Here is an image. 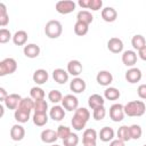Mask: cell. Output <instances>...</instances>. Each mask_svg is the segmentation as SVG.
Wrapping results in <instances>:
<instances>
[{
    "label": "cell",
    "instance_id": "d6a6232c",
    "mask_svg": "<svg viewBox=\"0 0 146 146\" xmlns=\"http://www.w3.org/2000/svg\"><path fill=\"white\" fill-rule=\"evenodd\" d=\"M116 136H117V139H121L123 140L124 143L125 141H129L131 139V136H130V128L128 125H122L119 128L117 132H116Z\"/></svg>",
    "mask_w": 146,
    "mask_h": 146
},
{
    "label": "cell",
    "instance_id": "e575fe53",
    "mask_svg": "<svg viewBox=\"0 0 146 146\" xmlns=\"http://www.w3.org/2000/svg\"><path fill=\"white\" fill-rule=\"evenodd\" d=\"M88 31H89V25H87V24H84L82 22H78V21L75 22V24H74V33L76 35L83 36V35H86L88 33Z\"/></svg>",
    "mask_w": 146,
    "mask_h": 146
},
{
    "label": "cell",
    "instance_id": "4fadbf2b",
    "mask_svg": "<svg viewBox=\"0 0 146 146\" xmlns=\"http://www.w3.org/2000/svg\"><path fill=\"white\" fill-rule=\"evenodd\" d=\"M78 5L83 9H91L94 11H97L102 9L103 1L102 0H79Z\"/></svg>",
    "mask_w": 146,
    "mask_h": 146
},
{
    "label": "cell",
    "instance_id": "ac0fdd59",
    "mask_svg": "<svg viewBox=\"0 0 146 146\" xmlns=\"http://www.w3.org/2000/svg\"><path fill=\"white\" fill-rule=\"evenodd\" d=\"M21 100H22V97L18 94H10V95H8L6 100L3 102V105L8 110H17Z\"/></svg>",
    "mask_w": 146,
    "mask_h": 146
},
{
    "label": "cell",
    "instance_id": "bcb514c9",
    "mask_svg": "<svg viewBox=\"0 0 146 146\" xmlns=\"http://www.w3.org/2000/svg\"><path fill=\"white\" fill-rule=\"evenodd\" d=\"M110 146H125V143L121 139H113L110 143Z\"/></svg>",
    "mask_w": 146,
    "mask_h": 146
},
{
    "label": "cell",
    "instance_id": "2e32d148",
    "mask_svg": "<svg viewBox=\"0 0 146 146\" xmlns=\"http://www.w3.org/2000/svg\"><path fill=\"white\" fill-rule=\"evenodd\" d=\"M122 63L128 67H133L137 63V52L135 50H125L122 54Z\"/></svg>",
    "mask_w": 146,
    "mask_h": 146
},
{
    "label": "cell",
    "instance_id": "e0dca14e",
    "mask_svg": "<svg viewBox=\"0 0 146 146\" xmlns=\"http://www.w3.org/2000/svg\"><path fill=\"white\" fill-rule=\"evenodd\" d=\"M41 140L44 143V144H55L58 139V135H57V131L52 130V129H44L41 135Z\"/></svg>",
    "mask_w": 146,
    "mask_h": 146
},
{
    "label": "cell",
    "instance_id": "ee69618b",
    "mask_svg": "<svg viewBox=\"0 0 146 146\" xmlns=\"http://www.w3.org/2000/svg\"><path fill=\"white\" fill-rule=\"evenodd\" d=\"M137 94L139 96V98L141 99H146V84L143 83L137 88Z\"/></svg>",
    "mask_w": 146,
    "mask_h": 146
},
{
    "label": "cell",
    "instance_id": "52a82bcc",
    "mask_svg": "<svg viewBox=\"0 0 146 146\" xmlns=\"http://www.w3.org/2000/svg\"><path fill=\"white\" fill-rule=\"evenodd\" d=\"M62 106L68 112H73V111L75 112L79 108V99L74 95H71V94L65 95L62 100Z\"/></svg>",
    "mask_w": 146,
    "mask_h": 146
},
{
    "label": "cell",
    "instance_id": "ab89813d",
    "mask_svg": "<svg viewBox=\"0 0 146 146\" xmlns=\"http://www.w3.org/2000/svg\"><path fill=\"white\" fill-rule=\"evenodd\" d=\"M106 116V108L105 106H99L95 110H92V117L96 121H102Z\"/></svg>",
    "mask_w": 146,
    "mask_h": 146
},
{
    "label": "cell",
    "instance_id": "603a6c76",
    "mask_svg": "<svg viewBox=\"0 0 146 146\" xmlns=\"http://www.w3.org/2000/svg\"><path fill=\"white\" fill-rule=\"evenodd\" d=\"M114 136H115V132H114L113 128H111V127H104L98 132V138L104 143L112 141L114 139Z\"/></svg>",
    "mask_w": 146,
    "mask_h": 146
},
{
    "label": "cell",
    "instance_id": "d590c367",
    "mask_svg": "<svg viewBox=\"0 0 146 146\" xmlns=\"http://www.w3.org/2000/svg\"><path fill=\"white\" fill-rule=\"evenodd\" d=\"M9 23V15L7 13V8L5 3H0V26H6Z\"/></svg>",
    "mask_w": 146,
    "mask_h": 146
},
{
    "label": "cell",
    "instance_id": "ba28073f",
    "mask_svg": "<svg viewBox=\"0 0 146 146\" xmlns=\"http://www.w3.org/2000/svg\"><path fill=\"white\" fill-rule=\"evenodd\" d=\"M97 138H98V133L95 129L88 128L83 131L82 135V144L83 146H96L97 144Z\"/></svg>",
    "mask_w": 146,
    "mask_h": 146
},
{
    "label": "cell",
    "instance_id": "1f68e13d",
    "mask_svg": "<svg viewBox=\"0 0 146 146\" xmlns=\"http://www.w3.org/2000/svg\"><path fill=\"white\" fill-rule=\"evenodd\" d=\"M34 103H35V100L32 99L31 97H24V98H22V100H21V103H19L17 108L32 112L34 110Z\"/></svg>",
    "mask_w": 146,
    "mask_h": 146
},
{
    "label": "cell",
    "instance_id": "836d02e7",
    "mask_svg": "<svg viewBox=\"0 0 146 146\" xmlns=\"http://www.w3.org/2000/svg\"><path fill=\"white\" fill-rule=\"evenodd\" d=\"M44 90L39 87V86H35V87H32L31 90H30V97L34 100H40V99H44Z\"/></svg>",
    "mask_w": 146,
    "mask_h": 146
},
{
    "label": "cell",
    "instance_id": "cb8c5ba5",
    "mask_svg": "<svg viewBox=\"0 0 146 146\" xmlns=\"http://www.w3.org/2000/svg\"><path fill=\"white\" fill-rule=\"evenodd\" d=\"M32 79H33V81H34L36 84L40 86V84H43V83H46V82L48 81L49 74H48V72H47L46 70L39 68V70H35V71H34L33 75H32Z\"/></svg>",
    "mask_w": 146,
    "mask_h": 146
},
{
    "label": "cell",
    "instance_id": "c3c4849f",
    "mask_svg": "<svg viewBox=\"0 0 146 146\" xmlns=\"http://www.w3.org/2000/svg\"><path fill=\"white\" fill-rule=\"evenodd\" d=\"M0 110H1V114H0V115H1V116H3V113H5V107H3V105H1V106H0Z\"/></svg>",
    "mask_w": 146,
    "mask_h": 146
},
{
    "label": "cell",
    "instance_id": "83f0119b",
    "mask_svg": "<svg viewBox=\"0 0 146 146\" xmlns=\"http://www.w3.org/2000/svg\"><path fill=\"white\" fill-rule=\"evenodd\" d=\"M121 96V92L115 87H107L104 90V98L107 100H116Z\"/></svg>",
    "mask_w": 146,
    "mask_h": 146
},
{
    "label": "cell",
    "instance_id": "f35d334b",
    "mask_svg": "<svg viewBox=\"0 0 146 146\" xmlns=\"http://www.w3.org/2000/svg\"><path fill=\"white\" fill-rule=\"evenodd\" d=\"M130 128V136H131V139H135V140H138L141 135H143V129L140 125L138 124H132L129 127Z\"/></svg>",
    "mask_w": 146,
    "mask_h": 146
},
{
    "label": "cell",
    "instance_id": "9c48e42d",
    "mask_svg": "<svg viewBox=\"0 0 146 146\" xmlns=\"http://www.w3.org/2000/svg\"><path fill=\"white\" fill-rule=\"evenodd\" d=\"M96 81L99 86H103V87H108L112 82H113V75L110 71H106V70H103V71H99L96 75Z\"/></svg>",
    "mask_w": 146,
    "mask_h": 146
},
{
    "label": "cell",
    "instance_id": "d4e9b609",
    "mask_svg": "<svg viewBox=\"0 0 146 146\" xmlns=\"http://www.w3.org/2000/svg\"><path fill=\"white\" fill-rule=\"evenodd\" d=\"M105 104V99L103 96L98 95V94H92L91 96H89L88 98V105L91 110H95L99 106H104Z\"/></svg>",
    "mask_w": 146,
    "mask_h": 146
},
{
    "label": "cell",
    "instance_id": "ffe728a7",
    "mask_svg": "<svg viewBox=\"0 0 146 146\" xmlns=\"http://www.w3.org/2000/svg\"><path fill=\"white\" fill-rule=\"evenodd\" d=\"M40 51H41L40 47L35 43H27L24 46L23 49V52L27 58H36L40 55Z\"/></svg>",
    "mask_w": 146,
    "mask_h": 146
},
{
    "label": "cell",
    "instance_id": "8992f818",
    "mask_svg": "<svg viewBox=\"0 0 146 146\" xmlns=\"http://www.w3.org/2000/svg\"><path fill=\"white\" fill-rule=\"evenodd\" d=\"M75 7H76V3L72 0H60V1L56 2V5H55L56 11L62 15H66V14L74 11Z\"/></svg>",
    "mask_w": 146,
    "mask_h": 146
},
{
    "label": "cell",
    "instance_id": "9a60e30c",
    "mask_svg": "<svg viewBox=\"0 0 146 146\" xmlns=\"http://www.w3.org/2000/svg\"><path fill=\"white\" fill-rule=\"evenodd\" d=\"M49 117L54 121H62L65 117V108L62 105H54L49 111Z\"/></svg>",
    "mask_w": 146,
    "mask_h": 146
},
{
    "label": "cell",
    "instance_id": "f6af8a7d",
    "mask_svg": "<svg viewBox=\"0 0 146 146\" xmlns=\"http://www.w3.org/2000/svg\"><path fill=\"white\" fill-rule=\"evenodd\" d=\"M8 95L9 94H7V91H6V89L3 88V87H1L0 88V102H5L6 100V98L8 97Z\"/></svg>",
    "mask_w": 146,
    "mask_h": 146
},
{
    "label": "cell",
    "instance_id": "44dd1931",
    "mask_svg": "<svg viewBox=\"0 0 146 146\" xmlns=\"http://www.w3.org/2000/svg\"><path fill=\"white\" fill-rule=\"evenodd\" d=\"M100 15H102V18L105 22H107V23H112V22H114L117 18V11L113 7H105V8H103Z\"/></svg>",
    "mask_w": 146,
    "mask_h": 146
},
{
    "label": "cell",
    "instance_id": "74e56055",
    "mask_svg": "<svg viewBox=\"0 0 146 146\" xmlns=\"http://www.w3.org/2000/svg\"><path fill=\"white\" fill-rule=\"evenodd\" d=\"M34 113H47L48 111V103L44 99L35 100L34 103Z\"/></svg>",
    "mask_w": 146,
    "mask_h": 146
},
{
    "label": "cell",
    "instance_id": "30bf717a",
    "mask_svg": "<svg viewBox=\"0 0 146 146\" xmlns=\"http://www.w3.org/2000/svg\"><path fill=\"white\" fill-rule=\"evenodd\" d=\"M125 80L129 82V83H137L141 80L143 78V73L138 68V67H130L127 72H125Z\"/></svg>",
    "mask_w": 146,
    "mask_h": 146
},
{
    "label": "cell",
    "instance_id": "f546056e",
    "mask_svg": "<svg viewBox=\"0 0 146 146\" xmlns=\"http://www.w3.org/2000/svg\"><path fill=\"white\" fill-rule=\"evenodd\" d=\"M48 114L47 113H34L32 116V121L36 127H43L48 123Z\"/></svg>",
    "mask_w": 146,
    "mask_h": 146
},
{
    "label": "cell",
    "instance_id": "7402d4cb",
    "mask_svg": "<svg viewBox=\"0 0 146 146\" xmlns=\"http://www.w3.org/2000/svg\"><path fill=\"white\" fill-rule=\"evenodd\" d=\"M68 72L65 71L64 68H55L52 71V79L59 83V84H64L68 81Z\"/></svg>",
    "mask_w": 146,
    "mask_h": 146
},
{
    "label": "cell",
    "instance_id": "8d00e7d4",
    "mask_svg": "<svg viewBox=\"0 0 146 146\" xmlns=\"http://www.w3.org/2000/svg\"><path fill=\"white\" fill-rule=\"evenodd\" d=\"M63 95H62V92L59 91V90H57V89H52V90H50L49 91V94H48V99L51 102V103H54L55 105L57 104V103H59V102H62L63 100Z\"/></svg>",
    "mask_w": 146,
    "mask_h": 146
},
{
    "label": "cell",
    "instance_id": "3957f363",
    "mask_svg": "<svg viewBox=\"0 0 146 146\" xmlns=\"http://www.w3.org/2000/svg\"><path fill=\"white\" fill-rule=\"evenodd\" d=\"M44 33L49 39H57L63 33V25L57 19H51L47 22L44 26Z\"/></svg>",
    "mask_w": 146,
    "mask_h": 146
},
{
    "label": "cell",
    "instance_id": "7bdbcfd3",
    "mask_svg": "<svg viewBox=\"0 0 146 146\" xmlns=\"http://www.w3.org/2000/svg\"><path fill=\"white\" fill-rule=\"evenodd\" d=\"M10 39H13V35L8 29L2 27L0 30V43H7Z\"/></svg>",
    "mask_w": 146,
    "mask_h": 146
},
{
    "label": "cell",
    "instance_id": "f1b7e54d",
    "mask_svg": "<svg viewBox=\"0 0 146 146\" xmlns=\"http://www.w3.org/2000/svg\"><path fill=\"white\" fill-rule=\"evenodd\" d=\"M76 21L78 22H82V23L89 25L90 23H92L94 16H92L91 11H89V10H80L76 14Z\"/></svg>",
    "mask_w": 146,
    "mask_h": 146
},
{
    "label": "cell",
    "instance_id": "b9f144b4",
    "mask_svg": "<svg viewBox=\"0 0 146 146\" xmlns=\"http://www.w3.org/2000/svg\"><path fill=\"white\" fill-rule=\"evenodd\" d=\"M57 135H58V138H60L62 140H64L65 138H67L70 135H71V129L68 128V127H66V125H63V124H60L58 128H57Z\"/></svg>",
    "mask_w": 146,
    "mask_h": 146
},
{
    "label": "cell",
    "instance_id": "5b68a950",
    "mask_svg": "<svg viewBox=\"0 0 146 146\" xmlns=\"http://www.w3.org/2000/svg\"><path fill=\"white\" fill-rule=\"evenodd\" d=\"M124 105L115 103L110 107V117L113 122H121L124 119Z\"/></svg>",
    "mask_w": 146,
    "mask_h": 146
},
{
    "label": "cell",
    "instance_id": "f907efd6",
    "mask_svg": "<svg viewBox=\"0 0 146 146\" xmlns=\"http://www.w3.org/2000/svg\"><path fill=\"white\" fill-rule=\"evenodd\" d=\"M143 146H146V144H144V145H143Z\"/></svg>",
    "mask_w": 146,
    "mask_h": 146
},
{
    "label": "cell",
    "instance_id": "484cf974",
    "mask_svg": "<svg viewBox=\"0 0 146 146\" xmlns=\"http://www.w3.org/2000/svg\"><path fill=\"white\" fill-rule=\"evenodd\" d=\"M27 32L24 30H18L13 35V42L16 46H24L27 41Z\"/></svg>",
    "mask_w": 146,
    "mask_h": 146
},
{
    "label": "cell",
    "instance_id": "4dcf8cb0",
    "mask_svg": "<svg viewBox=\"0 0 146 146\" xmlns=\"http://www.w3.org/2000/svg\"><path fill=\"white\" fill-rule=\"evenodd\" d=\"M131 44H132L135 50L139 51L141 48H144L146 46V40H145V38L141 34H136L131 39Z\"/></svg>",
    "mask_w": 146,
    "mask_h": 146
},
{
    "label": "cell",
    "instance_id": "277c9868",
    "mask_svg": "<svg viewBox=\"0 0 146 146\" xmlns=\"http://www.w3.org/2000/svg\"><path fill=\"white\" fill-rule=\"evenodd\" d=\"M16 70H17V62L14 58L8 57L0 62V76L13 74L16 72Z\"/></svg>",
    "mask_w": 146,
    "mask_h": 146
},
{
    "label": "cell",
    "instance_id": "7c38bea8",
    "mask_svg": "<svg viewBox=\"0 0 146 146\" xmlns=\"http://www.w3.org/2000/svg\"><path fill=\"white\" fill-rule=\"evenodd\" d=\"M86 88H87V84L82 78H79V76L73 78L72 81L70 82V89L74 94H81L86 90Z\"/></svg>",
    "mask_w": 146,
    "mask_h": 146
},
{
    "label": "cell",
    "instance_id": "6da1fadb",
    "mask_svg": "<svg viewBox=\"0 0 146 146\" xmlns=\"http://www.w3.org/2000/svg\"><path fill=\"white\" fill-rule=\"evenodd\" d=\"M89 119H90V112L86 107H79L74 112L73 117L71 120L73 129L76 130V131H81L82 129H84Z\"/></svg>",
    "mask_w": 146,
    "mask_h": 146
},
{
    "label": "cell",
    "instance_id": "d6986e66",
    "mask_svg": "<svg viewBox=\"0 0 146 146\" xmlns=\"http://www.w3.org/2000/svg\"><path fill=\"white\" fill-rule=\"evenodd\" d=\"M25 137V129L22 124H14L10 129V138L14 141H19Z\"/></svg>",
    "mask_w": 146,
    "mask_h": 146
},
{
    "label": "cell",
    "instance_id": "5bb4252c",
    "mask_svg": "<svg viewBox=\"0 0 146 146\" xmlns=\"http://www.w3.org/2000/svg\"><path fill=\"white\" fill-rule=\"evenodd\" d=\"M82 70H83L82 64H81V62L78 60V59H72V60H70V62L67 63V70H66V71L68 72V74H71V75L74 76V78L79 76V75L82 73Z\"/></svg>",
    "mask_w": 146,
    "mask_h": 146
},
{
    "label": "cell",
    "instance_id": "4316f807",
    "mask_svg": "<svg viewBox=\"0 0 146 146\" xmlns=\"http://www.w3.org/2000/svg\"><path fill=\"white\" fill-rule=\"evenodd\" d=\"M30 116H31V112L25 111V110L17 108L14 112V117L18 123H26L30 120Z\"/></svg>",
    "mask_w": 146,
    "mask_h": 146
},
{
    "label": "cell",
    "instance_id": "8fae6325",
    "mask_svg": "<svg viewBox=\"0 0 146 146\" xmlns=\"http://www.w3.org/2000/svg\"><path fill=\"white\" fill-rule=\"evenodd\" d=\"M123 41L120 38H111L107 41V49L113 54H120L123 51Z\"/></svg>",
    "mask_w": 146,
    "mask_h": 146
},
{
    "label": "cell",
    "instance_id": "60d3db41",
    "mask_svg": "<svg viewBox=\"0 0 146 146\" xmlns=\"http://www.w3.org/2000/svg\"><path fill=\"white\" fill-rule=\"evenodd\" d=\"M78 144H79V136L73 132H71V135L63 140L64 146H78Z\"/></svg>",
    "mask_w": 146,
    "mask_h": 146
},
{
    "label": "cell",
    "instance_id": "7a4b0ae2",
    "mask_svg": "<svg viewBox=\"0 0 146 146\" xmlns=\"http://www.w3.org/2000/svg\"><path fill=\"white\" fill-rule=\"evenodd\" d=\"M146 112V105L143 100H131L124 105V113L130 117L143 116Z\"/></svg>",
    "mask_w": 146,
    "mask_h": 146
},
{
    "label": "cell",
    "instance_id": "7dc6e473",
    "mask_svg": "<svg viewBox=\"0 0 146 146\" xmlns=\"http://www.w3.org/2000/svg\"><path fill=\"white\" fill-rule=\"evenodd\" d=\"M138 56H139L140 59H143L144 62H146V46L138 51Z\"/></svg>",
    "mask_w": 146,
    "mask_h": 146
},
{
    "label": "cell",
    "instance_id": "681fc988",
    "mask_svg": "<svg viewBox=\"0 0 146 146\" xmlns=\"http://www.w3.org/2000/svg\"><path fill=\"white\" fill-rule=\"evenodd\" d=\"M51 146H60V145H58V144H52Z\"/></svg>",
    "mask_w": 146,
    "mask_h": 146
}]
</instances>
